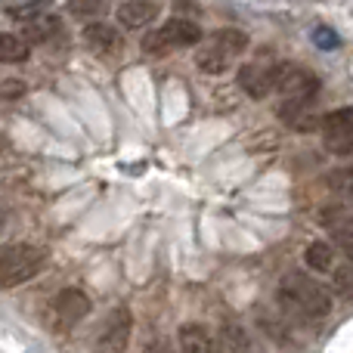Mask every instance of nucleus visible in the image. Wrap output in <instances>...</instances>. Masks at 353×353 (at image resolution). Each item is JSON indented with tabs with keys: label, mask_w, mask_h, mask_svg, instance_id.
Wrapping results in <instances>:
<instances>
[{
	"label": "nucleus",
	"mask_w": 353,
	"mask_h": 353,
	"mask_svg": "<svg viewBox=\"0 0 353 353\" xmlns=\"http://www.w3.org/2000/svg\"><path fill=\"white\" fill-rule=\"evenodd\" d=\"M31 56V43L22 34H0V62H25Z\"/></svg>",
	"instance_id": "nucleus-14"
},
{
	"label": "nucleus",
	"mask_w": 353,
	"mask_h": 353,
	"mask_svg": "<svg viewBox=\"0 0 353 353\" xmlns=\"http://www.w3.org/2000/svg\"><path fill=\"white\" fill-rule=\"evenodd\" d=\"M155 16H159V6H155L152 0H128V3L118 6V22H121L124 28H143V25H149Z\"/></svg>",
	"instance_id": "nucleus-12"
},
{
	"label": "nucleus",
	"mask_w": 353,
	"mask_h": 353,
	"mask_svg": "<svg viewBox=\"0 0 353 353\" xmlns=\"http://www.w3.org/2000/svg\"><path fill=\"white\" fill-rule=\"evenodd\" d=\"M90 313V298L81 288H62L53 301H50V329L68 332Z\"/></svg>",
	"instance_id": "nucleus-5"
},
{
	"label": "nucleus",
	"mask_w": 353,
	"mask_h": 353,
	"mask_svg": "<svg viewBox=\"0 0 353 353\" xmlns=\"http://www.w3.org/2000/svg\"><path fill=\"white\" fill-rule=\"evenodd\" d=\"M130 325H134V319H130V310H128V307H118V310L109 316V323H105L99 347H103V350H121L124 344H128Z\"/></svg>",
	"instance_id": "nucleus-10"
},
{
	"label": "nucleus",
	"mask_w": 353,
	"mask_h": 353,
	"mask_svg": "<svg viewBox=\"0 0 353 353\" xmlns=\"http://www.w3.org/2000/svg\"><path fill=\"white\" fill-rule=\"evenodd\" d=\"M279 118L285 128L298 130V134H316L319 124H323V115L313 109V99H294V97H282L279 103Z\"/></svg>",
	"instance_id": "nucleus-7"
},
{
	"label": "nucleus",
	"mask_w": 353,
	"mask_h": 353,
	"mask_svg": "<svg viewBox=\"0 0 353 353\" xmlns=\"http://www.w3.org/2000/svg\"><path fill=\"white\" fill-rule=\"evenodd\" d=\"M68 10H72V16H99L105 10V0H72Z\"/></svg>",
	"instance_id": "nucleus-19"
},
{
	"label": "nucleus",
	"mask_w": 353,
	"mask_h": 353,
	"mask_svg": "<svg viewBox=\"0 0 353 353\" xmlns=\"http://www.w3.org/2000/svg\"><path fill=\"white\" fill-rule=\"evenodd\" d=\"M239 84L251 99H263L276 90V62L270 59H251L239 68Z\"/></svg>",
	"instance_id": "nucleus-8"
},
{
	"label": "nucleus",
	"mask_w": 353,
	"mask_h": 353,
	"mask_svg": "<svg viewBox=\"0 0 353 353\" xmlns=\"http://www.w3.org/2000/svg\"><path fill=\"white\" fill-rule=\"evenodd\" d=\"M248 50V34L239 28H220L208 37V43L199 50L195 56V65L208 74H223L230 68V62L236 56H242Z\"/></svg>",
	"instance_id": "nucleus-2"
},
{
	"label": "nucleus",
	"mask_w": 353,
	"mask_h": 353,
	"mask_svg": "<svg viewBox=\"0 0 353 353\" xmlns=\"http://www.w3.org/2000/svg\"><path fill=\"white\" fill-rule=\"evenodd\" d=\"M279 304L285 310L304 313V316L316 319V316H329L332 310V294L325 292L319 282H313L304 273H288L279 285Z\"/></svg>",
	"instance_id": "nucleus-1"
},
{
	"label": "nucleus",
	"mask_w": 353,
	"mask_h": 353,
	"mask_svg": "<svg viewBox=\"0 0 353 353\" xmlns=\"http://www.w3.org/2000/svg\"><path fill=\"white\" fill-rule=\"evenodd\" d=\"M223 335H226V338H232V329H226ZM220 347H245V341H223Z\"/></svg>",
	"instance_id": "nucleus-25"
},
{
	"label": "nucleus",
	"mask_w": 353,
	"mask_h": 353,
	"mask_svg": "<svg viewBox=\"0 0 353 353\" xmlns=\"http://www.w3.org/2000/svg\"><path fill=\"white\" fill-rule=\"evenodd\" d=\"M329 189L341 201H353V168H341V171L329 174Z\"/></svg>",
	"instance_id": "nucleus-17"
},
{
	"label": "nucleus",
	"mask_w": 353,
	"mask_h": 353,
	"mask_svg": "<svg viewBox=\"0 0 353 353\" xmlns=\"http://www.w3.org/2000/svg\"><path fill=\"white\" fill-rule=\"evenodd\" d=\"M59 31H62V22H59V19L50 16V12H37V16L25 19L22 37H25L28 43H47V41H53Z\"/></svg>",
	"instance_id": "nucleus-11"
},
{
	"label": "nucleus",
	"mask_w": 353,
	"mask_h": 353,
	"mask_svg": "<svg viewBox=\"0 0 353 353\" xmlns=\"http://www.w3.org/2000/svg\"><path fill=\"white\" fill-rule=\"evenodd\" d=\"M180 347L192 350V353H208V350L217 347V344H214L211 332H208L205 325H183L180 329Z\"/></svg>",
	"instance_id": "nucleus-13"
},
{
	"label": "nucleus",
	"mask_w": 353,
	"mask_h": 353,
	"mask_svg": "<svg viewBox=\"0 0 353 353\" xmlns=\"http://www.w3.org/2000/svg\"><path fill=\"white\" fill-rule=\"evenodd\" d=\"M335 245L341 248V254L353 263V230H347V226H338V230H335Z\"/></svg>",
	"instance_id": "nucleus-22"
},
{
	"label": "nucleus",
	"mask_w": 353,
	"mask_h": 353,
	"mask_svg": "<svg viewBox=\"0 0 353 353\" xmlns=\"http://www.w3.org/2000/svg\"><path fill=\"white\" fill-rule=\"evenodd\" d=\"M43 267V251L34 245H10L0 251V285L16 288L37 276Z\"/></svg>",
	"instance_id": "nucleus-3"
},
{
	"label": "nucleus",
	"mask_w": 353,
	"mask_h": 353,
	"mask_svg": "<svg viewBox=\"0 0 353 353\" xmlns=\"http://www.w3.org/2000/svg\"><path fill=\"white\" fill-rule=\"evenodd\" d=\"M313 43H316L319 50H335L338 43H341V37H338L329 25H319V28H313Z\"/></svg>",
	"instance_id": "nucleus-20"
},
{
	"label": "nucleus",
	"mask_w": 353,
	"mask_h": 353,
	"mask_svg": "<svg viewBox=\"0 0 353 353\" xmlns=\"http://www.w3.org/2000/svg\"><path fill=\"white\" fill-rule=\"evenodd\" d=\"M201 41V28L192 22V19H168L159 31L143 37V50L149 56H165L171 50H183L192 47V43Z\"/></svg>",
	"instance_id": "nucleus-4"
},
{
	"label": "nucleus",
	"mask_w": 353,
	"mask_h": 353,
	"mask_svg": "<svg viewBox=\"0 0 353 353\" xmlns=\"http://www.w3.org/2000/svg\"><path fill=\"white\" fill-rule=\"evenodd\" d=\"M325 149H329L332 155H353V134L325 137Z\"/></svg>",
	"instance_id": "nucleus-21"
},
{
	"label": "nucleus",
	"mask_w": 353,
	"mask_h": 353,
	"mask_svg": "<svg viewBox=\"0 0 353 353\" xmlns=\"http://www.w3.org/2000/svg\"><path fill=\"white\" fill-rule=\"evenodd\" d=\"M84 43L99 56V59H115V56L124 50V41H121V34H118V28H112V25H105V22L87 25Z\"/></svg>",
	"instance_id": "nucleus-9"
},
{
	"label": "nucleus",
	"mask_w": 353,
	"mask_h": 353,
	"mask_svg": "<svg viewBox=\"0 0 353 353\" xmlns=\"http://www.w3.org/2000/svg\"><path fill=\"white\" fill-rule=\"evenodd\" d=\"M304 261L310 270H316V273H329L332 263H335V251H332L329 242H310L304 251Z\"/></svg>",
	"instance_id": "nucleus-16"
},
{
	"label": "nucleus",
	"mask_w": 353,
	"mask_h": 353,
	"mask_svg": "<svg viewBox=\"0 0 353 353\" xmlns=\"http://www.w3.org/2000/svg\"><path fill=\"white\" fill-rule=\"evenodd\" d=\"M323 137H341V134H353V109H335L329 115H323V124H319Z\"/></svg>",
	"instance_id": "nucleus-15"
},
{
	"label": "nucleus",
	"mask_w": 353,
	"mask_h": 353,
	"mask_svg": "<svg viewBox=\"0 0 353 353\" xmlns=\"http://www.w3.org/2000/svg\"><path fill=\"white\" fill-rule=\"evenodd\" d=\"M335 288L341 294L353 292V263H350V267H344V270H335Z\"/></svg>",
	"instance_id": "nucleus-23"
},
{
	"label": "nucleus",
	"mask_w": 353,
	"mask_h": 353,
	"mask_svg": "<svg viewBox=\"0 0 353 353\" xmlns=\"http://www.w3.org/2000/svg\"><path fill=\"white\" fill-rule=\"evenodd\" d=\"M276 90L282 97H294V99H313L319 93V78L304 65H276Z\"/></svg>",
	"instance_id": "nucleus-6"
},
{
	"label": "nucleus",
	"mask_w": 353,
	"mask_h": 353,
	"mask_svg": "<svg viewBox=\"0 0 353 353\" xmlns=\"http://www.w3.org/2000/svg\"><path fill=\"white\" fill-rule=\"evenodd\" d=\"M25 87L22 81H3V87H0V99H10V97H19Z\"/></svg>",
	"instance_id": "nucleus-24"
},
{
	"label": "nucleus",
	"mask_w": 353,
	"mask_h": 353,
	"mask_svg": "<svg viewBox=\"0 0 353 353\" xmlns=\"http://www.w3.org/2000/svg\"><path fill=\"white\" fill-rule=\"evenodd\" d=\"M53 0H25V3H16V6H10V16L12 19H19V22H25V19H31V16H37V12H43V6H50Z\"/></svg>",
	"instance_id": "nucleus-18"
}]
</instances>
